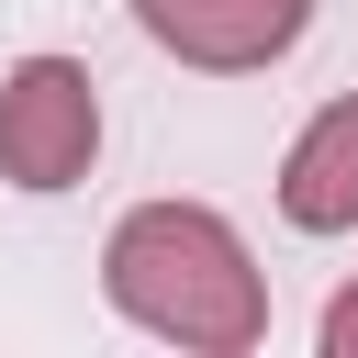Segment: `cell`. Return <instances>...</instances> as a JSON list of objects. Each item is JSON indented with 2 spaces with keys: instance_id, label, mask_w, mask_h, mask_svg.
<instances>
[{
  "instance_id": "cell-5",
  "label": "cell",
  "mask_w": 358,
  "mask_h": 358,
  "mask_svg": "<svg viewBox=\"0 0 358 358\" xmlns=\"http://www.w3.org/2000/svg\"><path fill=\"white\" fill-rule=\"evenodd\" d=\"M324 358H358V280L324 302Z\"/></svg>"
},
{
  "instance_id": "cell-3",
  "label": "cell",
  "mask_w": 358,
  "mask_h": 358,
  "mask_svg": "<svg viewBox=\"0 0 358 358\" xmlns=\"http://www.w3.org/2000/svg\"><path fill=\"white\" fill-rule=\"evenodd\" d=\"M134 22H145L157 56L213 67V78H246V67H280L313 34V0H134Z\"/></svg>"
},
{
  "instance_id": "cell-2",
  "label": "cell",
  "mask_w": 358,
  "mask_h": 358,
  "mask_svg": "<svg viewBox=\"0 0 358 358\" xmlns=\"http://www.w3.org/2000/svg\"><path fill=\"white\" fill-rule=\"evenodd\" d=\"M101 157V78L78 56H22L0 78V179L11 190H78Z\"/></svg>"
},
{
  "instance_id": "cell-4",
  "label": "cell",
  "mask_w": 358,
  "mask_h": 358,
  "mask_svg": "<svg viewBox=\"0 0 358 358\" xmlns=\"http://www.w3.org/2000/svg\"><path fill=\"white\" fill-rule=\"evenodd\" d=\"M280 224L291 235H347L358 224V90L324 101L291 134V157H280Z\"/></svg>"
},
{
  "instance_id": "cell-1",
  "label": "cell",
  "mask_w": 358,
  "mask_h": 358,
  "mask_svg": "<svg viewBox=\"0 0 358 358\" xmlns=\"http://www.w3.org/2000/svg\"><path fill=\"white\" fill-rule=\"evenodd\" d=\"M101 291L123 324H145L190 358H246L268 336V280L213 201H134L101 246Z\"/></svg>"
}]
</instances>
